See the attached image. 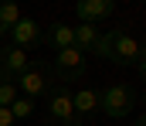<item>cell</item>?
I'll return each instance as SVG.
<instances>
[{"instance_id": "6da1fadb", "label": "cell", "mask_w": 146, "mask_h": 126, "mask_svg": "<svg viewBox=\"0 0 146 126\" xmlns=\"http://www.w3.org/2000/svg\"><path fill=\"white\" fill-rule=\"evenodd\" d=\"M136 109V89L129 82H112L99 92V113H106L109 119H122Z\"/></svg>"}, {"instance_id": "7a4b0ae2", "label": "cell", "mask_w": 146, "mask_h": 126, "mask_svg": "<svg viewBox=\"0 0 146 126\" xmlns=\"http://www.w3.org/2000/svg\"><path fill=\"white\" fill-rule=\"evenodd\" d=\"M44 99H48V119L54 126H82V119L75 116V106H72V89L61 82H54L48 92H44Z\"/></svg>"}, {"instance_id": "3957f363", "label": "cell", "mask_w": 146, "mask_h": 126, "mask_svg": "<svg viewBox=\"0 0 146 126\" xmlns=\"http://www.w3.org/2000/svg\"><path fill=\"white\" fill-rule=\"evenodd\" d=\"M88 72L85 65V51L78 48H65V51H54V79L61 85H72V82H82Z\"/></svg>"}, {"instance_id": "277c9868", "label": "cell", "mask_w": 146, "mask_h": 126, "mask_svg": "<svg viewBox=\"0 0 146 126\" xmlns=\"http://www.w3.org/2000/svg\"><path fill=\"white\" fill-rule=\"evenodd\" d=\"M17 92L21 95H27V99H37V95H44L51 85H54V79H51V68L48 65H37V61H31L17 79Z\"/></svg>"}, {"instance_id": "5b68a950", "label": "cell", "mask_w": 146, "mask_h": 126, "mask_svg": "<svg viewBox=\"0 0 146 126\" xmlns=\"http://www.w3.org/2000/svg\"><path fill=\"white\" fill-rule=\"evenodd\" d=\"M109 38H112V48H109L112 65H136L139 61V41L126 27H109Z\"/></svg>"}, {"instance_id": "8992f818", "label": "cell", "mask_w": 146, "mask_h": 126, "mask_svg": "<svg viewBox=\"0 0 146 126\" xmlns=\"http://www.w3.org/2000/svg\"><path fill=\"white\" fill-rule=\"evenodd\" d=\"M41 31H44V27L37 24L34 17H21V21L10 27V34H7V38H10V44H14V48L31 51V48H37V44H41Z\"/></svg>"}, {"instance_id": "52a82bcc", "label": "cell", "mask_w": 146, "mask_h": 126, "mask_svg": "<svg viewBox=\"0 0 146 126\" xmlns=\"http://www.w3.org/2000/svg\"><path fill=\"white\" fill-rule=\"evenodd\" d=\"M75 14H78V21L82 24H102V21H109L112 14H115V0H78L75 3Z\"/></svg>"}, {"instance_id": "ba28073f", "label": "cell", "mask_w": 146, "mask_h": 126, "mask_svg": "<svg viewBox=\"0 0 146 126\" xmlns=\"http://www.w3.org/2000/svg\"><path fill=\"white\" fill-rule=\"evenodd\" d=\"M27 65H31L27 61V51H21L14 44H0V79H10L14 82Z\"/></svg>"}, {"instance_id": "9c48e42d", "label": "cell", "mask_w": 146, "mask_h": 126, "mask_svg": "<svg viewBox=\"0 0 146 126\" xmlns=\"http://www.w3.org/2000/svg\"><path fill=\"white\" fill-rule=\"evenodd\" d=\"M41 44H51L54 51L75 48V27H72V24H65V21H54L51 27L41 31Z\"/></svg>"}, {"instance_id": "30bf717a", "label": "cell", "mask_w": 146, "mask_h": 126, "mask_svg": "<svg viewBox=\"0 0 146 126\" xmlns=\"http://www.w3.org/2000/svg\"><path fill=\"white\" fill-rule=\"evenodd\" d=\"M72 106H75V116H78V119L95 116V113H99V92L88 89V85H82L78 92H72Z\"/></svg>"}, {"instance_id": "8fae6325", "label": "cell", "mask_w": 146, "mask_h": 126, "mask_svg": "<svg viewBox=\"0 0 146 126\" xmlns=\"http://www.w3.org/2000/svg\"><path fill=\"white\" fill-rule=\"evenodd\" d=\"M99 34H102V27H95V24H78V27H75V48L88 55V51L95 48V41H99Z\"/></svg>"}, {"instance_id": "7c38bea8", "label": "cell", "mask_w": 146, "mask_h": 126, "mask_svg": "<svg viewBox=\"0 0 146 126\" xmlns=\"http://www.w3.org/2000/svg\"><path fill=\"white\" fill-rule=\"evenodd\" d=\"M24 14H21V7L17 3H10V0H0V41L10 34V27L21 21Z\"/></svg>"}, {"instance_id": "4fadbf2b", "label": "cell", "mask_w": 146, "mask_h": 126, "mask_svg": "<svg viewBox=\"0 0 146 126\" xmlns=\"http://www.w3.org/2000/svg\"><path fill=\"white\" fill-rule=\"evenodd\" d=\"M34 113V99H27V95H17L14 99V106H10V116H14V123L17 119H27Z\"/></svg>"}, {"instance_id": "5bb4252c", "label": "cell", "mask_w": 146, "mask_h": 126, "mask_svg": "<svg viewBox=\"0 0 146 126\" xmlns=\"http://www.w3.org/2000/svg\"><path fill=\"white\" fill-rule=\"evenodd\" d=\"M17 95H21V92H17V82H10V79H0V109H10Z\"/></svg>"}, {"instance_id": "9a60e30c", "label": "cell", "mask_w": 146, "mask_h": 126, "mask_svg": "<svg viewBox=\"0 0 146 126\" xmlns=\"http://www.w3.org/2000/svg\"><path fill=\"white\" fill-rule=\"evenodd\" d=\"M109 48H112V38H109V31H102V34H99V41H95V48H92V55L109 58Z\"/></svg>"}, {"instance_id": "2e32d148", "label": "cell", "mask_w": 146, "mask_h": 126, "mask_svg": "<svg viewBox=\"0 0 146 126\" xmlns=\"http://www.w3.org/2000/svg\"><path fill=\"white\" fill-rule=\"evenodd\" d=\"M0 126H14V116H10V109H0Z\"/></svg>"}, {"instance_id": "e0dca14e", "label": "cell", "mask_w": 146, "mask_h": 126, "mask_svg": "<svg viewBox=\"0 0 146 126\" xmlns=\"http://www.w3.org/2000/svg\"><path fill=\"white\" fill-rule=\"evenodd\" d=\"M133 68H136V75H139V79H143V82H146V61H136Z\"/></svg>"}, {"instance_id": "ac0fdd59", "label": "cell", "mask_w": 146, "mask_h": 126, "mask_svg": "<svg viewBox=\"0 0 146 126\" xmlns=\"http://www.w3.org/2000/svg\"><path fill=\"white\" fill-rule=\"evenodd\" d=\"M139 61H146V41H139Z\"/></svg>"}, {"instance_id": "d6986e66", "label": "cell", "mask_w": 146, "mask_h": 126, "mask_svg": "<svg viewBox=\"0 0 146 126\" xmlns=\"http://www.w3.org/2000/svg\"><path fill=\"white\" fill-rule=\"evenodd\" d=\"M136 126H146V113H143V116H139V119H136Z\"/></svg>"}]
</instances>
